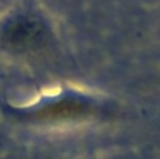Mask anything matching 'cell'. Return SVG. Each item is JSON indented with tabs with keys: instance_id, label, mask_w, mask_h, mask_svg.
<instances>
[{
	"instance_id": "cell-1",
	"label": "cell",
	"mask_w": 160,
	"mask_h": 159,
	"mask_svg": "<svg viewBox=\"0 0 160 159\" xmlns=\"http://www.w3.org/2000/svg\"><path fill=\"white\" fill-rule=\"evenodd\" d=\"M108 103L102 96L80 89H63L34 103L25 111L35 120L51 124L84 123L104 115Z\"/></svg>"
},
{
	"instance_id": "cell-2",
	"label": "cell",
	"mask_w": 160,
	"mask_h": 159,
	"mask_svg": "<svg viewBox=\"0 0 160 159\" xmlns=\"http://www.w3.org/2000/svg\"><path fill=\"white\" fill-rule=\"evenodd\" d=\"M49 34L47 23L30 13L14 14L0 25V42L16 54L41 49L49 39Z\"/></svg>"
}]
</instances>
